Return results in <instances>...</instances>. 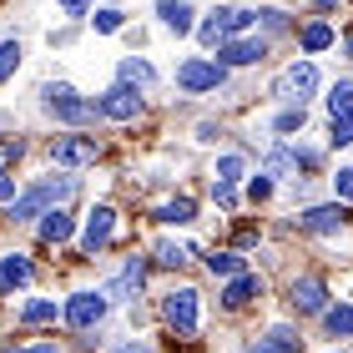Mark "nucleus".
I'll return each instance as SVG.
<instances>
[{
    "instance_id": "nucleus-9",
    "label": "nucleus",
    "mask_w": 353,
    "mask_h": 353,
    "mask_svg": "<svg viewBox=\"0 0 353 353\" xmlns=\"http://www.w3.org/2000/svg\"><path fill=\"white\" fill-rule=\"evenodd\" d=\"M96 117H111V121H132L141 117V96L132 86H111L101 101H96Z\"/></svg>"
},
{
    "instance_id": "nucleus-35",
    "label": "nucleus",
    "mask_w": 353,
    "mask_h": 353,
    "mask_svg": "<svg viewBox=\"0 0 353 353\" xmlns=\"http://www.w3.org/2000/svg\"><path fill=\"white\" fill-rule=\"evenodd\" d=\"M248 192H252V202H263V197H268V192H272V182H268V176L258 172V176H252V187H248Z\"/></svg>"
},
{
    "instance_id": "nucleus-7",
    "label": "nucleus",
    "mask_w": 353,
    "mask_h": 353,
    "mask_svg": "<svg viewBox=\"0 0 353 353\" xmlns=\"http://www.w3.org/2000/svg\"><path fill=\"white\" fill-rule=\"evenodd\" d=\"M106 308H111V303H106L101 293H71L61 313H66V323H71V328H96V323L106 318Z\"/></svg>"
},
{
    "instance_id": "nucleus-26",
    "label": "nucleus",
    "mask_w": 353,
    "mask_h": 353,
    "mask_svg": "<svg viewBox=\"0 0 353 353\" xmlns=\"http://www.w3.org/2000/svg\"><path fill=\"white\" fill-rule=\"evenodd\" d=\"M21 66V41H0V81H10Z\"/></svg>"
},
{
    "instance_id": "nucleus-42",
    "label": "nucleus",
    "mask_w": 353,
    "mask_h": 353,
    "mask_svg": "<svg viewBox=\"0 0 353 353\" xmlns=\"http://www.w3.org/2000/svg\"><path fill=\"white\" fill-rule=\"evenodd\" d=\"M308 6H333V0H308Z\"/></svg>"
},
{
    "instance_id": "nucleus-38",
    "label": "nucleus",
    "mask_w": 353,
    "mask_h": 353,
    "mask_svg": "<svg viewBox=\"0 0 353 353\" xmlns=\"http://www.w3.org/2000/svg\"><path fill=\"white\" fill-rule=\"evenodd\" d=\"M10 353H56V343H26V348H10Z\"/></svg>"
},
{
    "instance_id": "nucleus-36",
    "label": "nucleus",
    "mask_w": 353,
    "mask_h": 353,
    "mask_svg": "<svg viewBox=\"0 0 353 353\" xmlns=\"http://www.w3.org/2000/svg\"><path fill=\"white\" fill-rule=\"evenodd\" d=\"M212 192H217V202H222V207H232V202H237V187H228V182H217Z\"/></svg>"
},
{
    "instance_id": "nucleus-19",
    "label": "nucleus",
    "mask_w": 353,
    "mask_h": 353,
    "mask_svg": "<svg viewBox=\"0 0 353 353\" xmlns=\"http://www.w3.org/2000/svg\"><path fill=\"white\" fill-rule=\"evenodd\" d=\"M152 76H157V71L147 66V61H137V56L121 61V86H132V91H137V86H152Z\"/></svg>"
},
{
    "instance_id": "nucleus-23",
    "label": "nucleus",
    "mask_w": 353,
    "mask_h": 353,
    "mask_svg": "<svg viewBox=\"0 0 353 353\" xmlns=\"http://www.w3.org/2000/svg\"><path fill=\"white\" fill-rule=\"evenodd\" d=\"M187 258H192V248L172 243V237H167V243H157V263H162V268H182Z\"/></svg>"
},
{
    "instance_id": "nucleus-29",
    "label": "nucleus",
    "mask_w": 353,
    "mask_h": 353,
    "mask_svg": "<svg viewBox=\"0 0 353 353\" xmlns=\"http://www.w3.org/2000/svg\"><path fill=\"white\" fill-rule=\"evenodd\" d=\"M343 141H353V106L333 117V147H343Z\"/></svg>"
},
{
    "instance_id": "nucleus-40",
    "label": "nucleus",
    "mask_w": 353,
    "mask_h": 353,
    "mask_svg": "<svg viewBox=\"0 0 353 353\" xmlns=\"http://www.w3.org/2000/svg\"><path fill=\"white\" fill-rule=\"evenodd\" d=\"M243 353H272V348H268V343H248Z\"/></svg>"
},
{
    "instance_id": "nucleus-24",
    "label": "nucleus",
    "mask_w": 353,
    "mask_h": 353,
    "mask_svg": "<svg viewBox=\"0 0 353 353\" xmlns=\"http://www.w3.org/2000/svg\"><path fill=\"white\" fill-rule=\"evenodd\" d=\"M328 46H333V26L318 21V26L303 30V51H328Z\"/></svg>"
},
{
    "instance_id": "nucleus-14",
    "label": "nucleus",
    "mask_w": 353,
    "mask_h": 353,
    "mask_svg": "<svg viewBox=\"0 0 353 353\" xmlns=\"http://www.w3.org/2000/svg\"><path fill=\"white\" fill-rule=\"evenodd\" d=\"M348 222V207H308L303 212V228L308 232H339Z\"/></svg>"
},
{
    "instance_id": "nucleus-11",
    "label": "nucleus",
    "mask_w": 353,
    "mask_h": 353,
    "mask_svg": "<svg viewBox=\"0 0 353 353\" xmlns=\"http://www.w3.org/2000/svg\"><path fill=\"white\" fill-rule=\"evenodd\" d=\"M268 56V41L263 36H248V41H222L217 46V66H252V61Z\"/></svg>"
},
{
    "instance_id": "nucleus-28",
    "label": "nucleus",
    "mask_w": 353,
    "mask_h": 353,
    "mask_svg": "<svg viewBox=\"0 0 353 353\" xmlns=\"http://www.w3.org/2000/svg\"><path fill=\"white\" fill-rule=\"evenodd\" d=\"M243 172H248V162H243V157L232 152V157H222V162H217V182H228V187H232V182H237Z\"/></svg>"
},
{
    "instance_id": "nucleus-10",
    "label": "nucleus",
    "mask_w": 353,
    "mask_h": 353,
    "mask_svg": "<svg viewBox=\"0 0 353 353\" xmlns=\"http://www.w3.org/2000/svg\"><path fill=\"white\" fill-rule=\"evenodd\" d=\"M222 76H228V71H222L217 61H187V66L176 71V86H182V91H217Z\"/></svg>"
},
{
    "instance_id": "nucleus-13",
    "label": "nucleus",
    "mask_w": 353,
    "mask_h": 353,
    "mask_svg": "<svg viewBox=\"0 0 353 353\" xmlns=\"http://www.w3.org/2000/svg\"><path fill=\"white\" fill-rule=\"evenodd\" d=\"M293 308L298 313H323L328 308V288L318 283V278H298L293 283Z\"/></svg>"
},
{
    "instance_id": "nucleus-18",
    "label": "nucleus",
    "mask_w": 353,
    "mask_h": 353,
    "mask_svg": "<svg viewBox=\"0 0 353 353\" xmlns=\"http://www.w3.org/2000/svg\"><path fill=\"white\" fill-rule=\"evenodd\" d=\"M71 232H76V222H71L66 207H56V212H46V217H41V237H46V243H66Z\"/></svg>"
},
{
    "instance_id": "nucleus-4",
    "label": "nucleus",
    "mask_w": 353,
    "mask_h": 353,
    "mask_svg": "<svg viewBox=\"0 0 353 353\" xmlns=\"http://www.w3.org/2000/svg\"><path fill=\"white\" fill-rule=\"evenodd\" d=\"M313 91H318L313 61H298V66H288L278 81H272V96H283V101H298V106H303V96H313Z\"/></svg>"
},
{
    "instance_id": "nucleus-5",
    "label": "nucleus",
    "mask_w": 353,
    "mask_h": 353,
    "mask_svg": "<svg viewBox=\"0 0 353 353\" xmlns=\"http://www.w3.org/2000/svg\"><path fill=\"white\" fill-rule=\"evenodd\" d=\"M162 313H167V323L182 333V339H192V333H197V293H192V288H176V293H167Z\"/></svg>"
},
{
    "instance_id": "nucleus-37",
    "label": "nucleus",
    "mask_w": 353,
    "mask_h": 353,
    "mask_svg": "<svg viewBox=\"0 0 353 353\" xmlns=\"http://www.w3.org/2000/svg\"><path fill=\"white\" fill-rule=\"evenodd\" d=\"M61 10H66V15H86L91 0H61Z\"/></svg>"
},
{
    "instance_id": "nucleus-3",
    "label": "nucleus",
    "mask_w": 353,
    "mask_h": 353,
    "mask_svg": "<svg viewBox=\"0 0 353 353\" xmlns=\"http://www.w3.org/2000/svg\"><path fill=\"white\" fill-rule=\"evenodd\" d=\"M248 26H252V10H228L222 6L197 26V36H202V46H222V41H232L237 30H248Z\"/></svg>"
},
{
    "instance_id": "nucleus-39",
    "label": "nucleus",
    "mask_w": 353,
    "mask_h": 353,
    "mask_svg": "<svg viewBox=\"0 0 353 353\" xmlns=\"http://www.w3.org/2000/svg\"><path fill=\"white\" fill-rule=\"evenodd\" d=\"M117 353H152V348H147V343H121Z\"/></svg>"
},
{
    "instance_id": "nucleus-34",
    "label": "nucleus",
    "mask_w": 353,
    "mask_h": 353,
    "mask_svg": "<svg viewBox=\"0 0 353 353\" xmlns=\"http://www.w3.org/2000/svg\"><path fill=\"white\" fill-rule=\"evenodd\" d=\"M333 187H339V197H353V167H339V176H333Z\"/></svg>"
},
{
    "instance_id": "nucleus-30",
    "label": "nucleus",
    "mask_w": 353,
    "mask_h": 353,
    "mask_svg": "<svg viewBox=\"0 0 353 353\" xmlns=\"http://www.w3.org/2000/svg\"><path fill=\"white\" fill-rule=\"evenodd\" d=\"M328 106H333V117H339V111H348V106H353V81H333Z\"/></svg>"
},
{
    "instance_id": "nucleus-2",
    "label": "nucleus",
    "mask_w": 353,
    "mask_h": 353,
    "mask_svg": "<svg viewBox=\"0 0 353 353\" xmlns=\"http://www.w3.org/2000/svg\"><path fill=\"white\" fill-rule=\"evenodd\" d=\"M41 96H46V111H51V117H61V121H71V126H91V121H96V101H81V96H76L66 81L46 86Z\"/></svg>"
},
{
    "instance_id": "nucleus-31",
    "label": "nucleus",
    "mask_w": 353,
    "mask_h": 353,
    "mask_svg": "<svg viewBox=\"0 0 353 353\" xmlns=\"http://www.w3.org/2000/svg\"><path fill=\"white\" fill-rule=\"evenodd\" d=\"M303 121H308V111H303V106H293V111H283V117H278V132H298Z\"/></svg>"
},
{
    "instance_id": "nucleus-21",
    "label": "nucleus",
    "mask_w": 353,
    "mask_h": 353,
    "mask_svg": "<svg viewBox=\"0 0 353 353\" xmlns=\"http://www.w3.org/2000/svg\"><path fill=\"white\" fill-rule=\"evenodd\" d=\"M157 217H162V222H176V228H182V222H192V217H197V202H192V197H172V202H167Z\"/></svg>"
},
{
    "instance_id": "nucleus-27",
    "label": "nucleus",
    "mask_w": 353,
    "mask_h": 353,
    "mask_svg": "<svg viewBox=\"0 0 353 353\" xmlns=\"http://www.w3.org/2000/svg\"><path fill=\"white\" fill-rule=\"evenodd\" d=\"M268 339H272V343H268L272 353H298V333H293V328H288V323H278V328H272V333H268Z\"/></svg>"
},
{
    "instance_id": "nucleus-8",
    "label": "nucleus",
    "mask_w": 353,
    "mask_h": 353,
    "mask_svg": "<svg viewBox=\"0 0 353 353\" xmlns=\"http://www.w3.org/2000/svg\"><path fill=\"white\" fill-rule=\"evenodd\" d=\"M51 157H56V167H91L101 157V147H96V137H61Z\"/></svg>"
},
{
    "instance_id": "nucleus-25",
    "label": "nucleus",
    "mask_w": 353,
    "mask_h": 353,
    "mask_svg": "<svg viewBox=\"0 0 353 353\" xmlns=\"http://www.w3.org/2000/svg\"><path fill=\"white\" fill-rule=\"evenodd\" d=\"M56 318V303L51 298H36V303H26L21 308V323H51Z\"/></svg>"
},
{
    "instance_id": "nucleus-6",
    "label": "nucleus",
    "mask_w": 353,
    "mask_h": 353,
    "mask_svg": "<svg viewBox=\"0 0 353 353\" xmlns=\"http://www.w3.org/2000/svg\"><path fill=\"white\" fill-rule=\"evenodd\" d=\"M141 283H147V258H132L117 278L101 288V298H106V303H132V298L141 293Z\"/></svg>"
},
{
    "instance_id": "nucleus-33",
    "label": "nucleus",
    "mask_w": 353,
    "mask_h": 353,
    "mask_svg": "<svg viewBox=\"0 0 353 353\" xmlns=\"http://www.w3.org/2000/svg\"><path fill=\"white\" fill-rule=\"evenodd\" d=\"M96 30H121V10H96Z\"/></svg>"
},
{
    "instance_id": "nucleus-1",
    "label": "nucleus",
    "mask_w": 353,
    "mask_h": 353,
    "mask_svg": "<svg viewBox=\"0 0 353 353\" xmlns=\"http://www.w3.org/2000/svg\"><path fill=\"white\" fill-rule=\"evenodd\" d=\"M71 197H76V176H41L36 187H26L21 197L10 202V217H15V222L46 217V212H56V207L71 202Z\"/></svg>"
},
{
    "instance_id": "nucleus-17",
    "label": "nucleus",
    "mask_w": 353,
    "mask_h": 353,
    "mask_svg": "<svg viewBox=\"0 0 353 353\" xmlns=\"http://www.w3.org/2000/svg\"><path fill=\"white\" fill-rule=\"evenodd\" d=\"M26 283H30L26 252H6V258H0V293H6V288H26Z\"/></svg>"
},
{
    "instance_id": "nucleus-41",
    "label": "nucleus",
    "mask_w": 353,
    "mask_h": 353,
    "mask_svg": "<svg viewBox=\"0 0 353 353\" xmlns=\"http://www.w3.org/2000/svg\"><path fill=\"white\" fill-rule=\"evenodd\" d=\"M343 46H348V56H353V30H348V36H343Z\"/></svg>"
},
{
    "instance_id": "nucleus-20",
    "label": "nucleus",
    "mask_w": 353,
    "mask_h": 353,
    "mask_svg": "<svg viewBox=\"0 0 353 353\" xmlns=\"http://www.w3.org/2000/svg\"><path fill=\"white\" fill-rule=\"evenodd\" d=\"M323 323H328L333 339H353V308H348V303H343V308H323Z\"/></svg>"
},
{
    "instance_id": "nucleus-15",
    "label": "nucleus",
    "mask_w": 353,
    "mask_h": 353,
    "mask_svg": "<svg viewBox=\"0 0 353 353\" xmlns=\"http://www.w3.org/2000/svg\"><path fill=\"white\" fill-rule=\"evenodd\" d=\"M258 293H263V278H252V272H237V278L228 283V293H222V303H228V308H248Z\"/></svg>"
},
{
    "instance_id": "nucleus-32",
    "label": "nucleus",
    "mask_w": 353,
    "mask_h": 353,
    "mask_svg": "<svg viewBox=\"0 0 353 353\" xmlns=\"http://www.w3.org/2000/svg\"><path fill=\"white\" fill-rule=\"evenodd\" d=\"M0 202H15V176H10L6 162H0Z\"/></svg>"
},
{
    "instance_id": "nucleus-16",
    "label": "nucleus",
    "mask_w": 353,
    "mask_h": 353,
    "mask_svg": "<svg viewBox=\"0 0 353 353\" xmlns=\"http://www.w3.org/2000/svg\"><path fill=\"white\" fill-rule=\"evenodd\" d=\"M157 15H162V26H167V30H176V36H187V30L197 26V21H192L197 10H192L187 0H162V6H157Z\"/></svg>"
},
{
    "instance_id": "nucleus-12",
    "label": "nucleus",
    "mask_w": 353,
    "mask_h": 353,
    "mask_svg": "<svg viewBox=\"0 0 353 353\" xmlns=\"http://www.w3.org/2000/svg\"><path fill=\"white\" fill-rule=\"evenodd\" d=\"M111 232H117V212H111V207H96L91 222H86V232H81V248L86 252H101L111 243Z\"/></svg>"
},
{
    "instance_id": "nucleus-22",
    "label": "nucleus",
    "mask_w": 353,
    "mask_h": 353,
    "mask_svg": "<svg viewBox=\"0 0 353 353\" xmlns=\"http://www.w3.org/2000/svg\"><path fill=\"white\" fill-rule=\"evenodd\" d=\"M207 268H212V278H237V272H243V258H237V252H212Z\"/></svg>"
}]
</instances>
